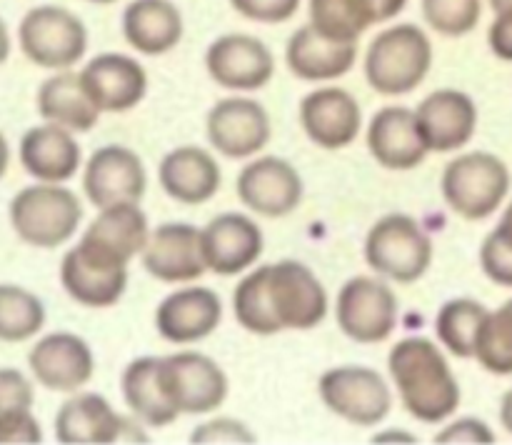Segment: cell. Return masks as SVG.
Here are the masks:
<instances>
[{
  "label": "cell",
  "mask_w": 512,
  "mask_h": 445,
  "mask_svg": "<svg viewBox=\"0 0 512 445\" xmlns=\"http://www.w3.org/2000/svg\"><path fill=\"white\" fill-rule=\"evenodd\" d=\"M388 370L403 408L423 423H440L460 408V385L438 343L423 335L398 340Z\"/></svg>",
  "instance_id": "6da1fadb"
},
{
  "label": "cell",
  "mask_w": 512,
  "mask_h": 445,
  "mask_svg": "<svg viewBox=\"0 0 512 445\" xmlns=\"http://www.w3.org/2000/svg\"><path fill=\"white\" fill-rule=\"evenodd\" d=\"M363 68L375 93L408 95L423 85L433 68V43L418 25H393L368 45Z\"/></svg>",
  "instance_id": "7a4b0ae2"
},
{
  "label": "cell",
  "mask_w": 512,
  "mask_h": 445,
  "mask_svg": "<svg viewBox=\"0 0 512 445\" xmlns=\"http://www.w3.org/2000/svg\"><path fill=\"white\" fill-rule=\"evenodd\" d=\"M510 168L488 150L455 155L443 170V198L455 215L485 220L503 208L510 193Z\"/></svg>",
  "instance_id": "3957f363"
},
{
  "label": "cell",
  "mask_w": 512,
  "mask_h": 445,
  "mask_svg": "<svg viewBox=\"0 0 512 445\" xmlns=\"http://www.w3.org/2000/svg\"><path fill=\"white\" fill-rule=\"evenodd\" d=\"M365 260L380 278L410 285L433 263V238L413 215L388 213L368 230Z\"/></svg>",
  "instance_id": "277c9868"
},
{
  "label": "cell",
  "mask_w": 512,
  "mask_h": 445,
  "mask_svg": "<svg viewBox=\"0 0 512 445\" xmlns=\"http://www.w3.org/2000/svg\"><path fill=\"white\" fill-rule=\"evenodd\" d=\"M83 220V205L73 190L60 183L23 188L10 200V225L33 248H58L68 243Z\"/></svg>",
  "instance_id": "5b68a950"
},
{
  "label": "cell",
  "mask_w": 512,
  "mask_h": 445,
  "mask_svg": "<svg viewBox=\"0 0 512 445\" xmlns=\"http://www.w3.org/2000/svg\"><path fill=\"white\" fill-rule=\"evenodd\" d=\"M20 50L30 63L45 70H70L88 50V28L60 5L28 10L18 28Z\"/></svg>",
  "instance_id": "8992f818"
},
{
  "label": "cell",
  "mask_w": 512,
  "mask_h": 445,
  "mask_svg": "<svg viewBox=\"0 0 512 445\" xmlns=\"http://www.w3.org/2000/svg\"><path fill=\"white\" fill-rule=\"evenodd\" d=\"M400 303L380 275H355L340 288L335 320L345 338L373 345L390 338L398 325Z\"/></svg>",
  "instance_id": "52a82bcc"
},
{
  "label": "cell",
  "mask_w": 512,
  "mask_h": 445,
  "mask_svg": "<svg viewBox=\"0 0 512 445\" xmlns=\"http://www.w3.org/2000/svg\"><path fill=\"white\" fill-rule=\"evenodd\" d=\"M158 378L180 415H205L228 398V375L213 358L193 350L160 358Z\"/></svg>",
  "instance_id": "ba28073f"
},
{
  "label": "cell",
  "mask_w": 512,
  "mask_h": 445,
  "mask_svg": "<svg viewBox=\"0 0 512 445\" xmlns=\"http://www.w3.org/2000/svg\"><path fill=\"white\" fill-rule=\"evenodd\" d=\"M318 393L338 418L353 425H378L393 408V393L383 375L365 365H340L320 375Z\"/></svg>",
  "instance_id": "9c48e42d"
},
{
  "label": "cell",
  "mask_w": 512,
  "mask_h": 445,
  "mask_svg": "<svg viewBox=\"0 0 512 445\" xmlns=\"http://www.w3.org/2000/svg\"><path fill=\"white\" fill-rule=\"evenodd\" d=\"M150 238V225L138 203H118L100 208L93 223L78 240L85 258L108 268H128L130 260L143 255Z\"/></svg>",
  "instance_id": "30bf717a"
},
{
  "label": "cell",
  "mask_w": 512,
  "mask_h": 445,
  "mask_svg": "<svg viewBox=\"0 0 512 445\" xmlns=\"http://www.w3.org/2000/svg\"><path fill=\"white\" fill-rule=\"evenodd\" d=\"M270 303L283 330H313L328 315V293L318 275L300 260L268 265Z\"/></svg>",
  "instance_id": "8fae6325"
},
{
  "label": "cell",
  "mask_w": 512,
  "mask_h": 445,
  "mask_svg": "<svg viewBox=\"0 0 512 445\" xmlns=\"http://www.w3.org/2000/svg\"><path fill=\"white\" fill-rule=\"evenodd\" d=\"M205 68L220 88L253 93L273 80L275 58L268 45L255 35L225 33L205 50Z\"/></svg>",
  "instance_id": "7c38bea8"
},
{
  "label": "cell",
  "mask_w": 512,
  "mask_h": 445,
  "mask_svg": "<svg viewBox=\"0 0 512 445\" xmlns=\"http://www.w3.org/2000/svg\"><path fill=\"white\" fill-rule=\"evenodd\" d=\"M205 130L210 145L225 158H253L270 143V115L258 100L235 95L210 108Z\"/></svg>",
  "instance_id": "4fadbf2b"
},
{
  "label": "cell",
  "mask_w": 512,
  "mask_h": 445,
  "mask_svg": "<svg viewBox=\"0 0 512 445\" xmlns=\"http://www.w3.org/2000/svg\"><path fill=\"white\" fill-rule=\"evenodd\" d=\"M148 188V173L135 150L105 145L95 150L83 170V190L95 208L118 203H140Z\"/></svg>",
  "instance_id": "5bb4252c"
},
{
  "label": "cell",
  "mask_w": 512,
  "mask_h": 445,
  "mask_svg": "<svg viewBox=\"0 0 512 445\" xmlns=\"http://www.w3.org/2000/svg\"><path fill=\"white\" fill-rule=\"evenodd\" d=\"M235 188L245 208L263 218H285L303 203V178L288 160L275 155L245 165Z\"/></svg>",
  "instance_id": "9a60e30c"
},
{
  "label": "cell",
  "mask_w": 512,
  "mask_h": 445,
  "mask_svg": "<svg viewBox=\"0 0 512 445\" xmlns=\"http://www.w3.org/2000/svg\"><path fill=\"white\" fill-rule=\"evenodd\" d=\"M415 120L430 153H458L478 130V105L463 90L443 88L423 98Z\"/></svg>",
  "instance_id": "2e32d148"
},
{
  "label": "cell",
  "mask_w": 512,
  "mask_h": 445,
  "mask_svg": "<svg viewBox=\"0 0 512 445\" xmlns=\"http://www.w3.org/2000/svg\"><path fill=\"white\" fill-rule=\"evenodd\" d=\"M28 365L43 388L53 393H75L93 378L95 358L90 345L80 335L58 330L43 335L33 345Z\"/></svg>",
  "instance_id": "e0dca14e"
},
{
  "label": "cell",
  "mask_w": 512,
  "mask_h": 445,
  "mask_svg": "<svg viewBox=\"0 0 512 445\" xmlns=\"http://www.w3.org/2000/svg\"><path fill=\"white\" fill-rule=\"evenodd\" d=\"M300 125L305 135L323 150L348 148L363 128L358 98L345 88H318L300 100Z\"/></svg>",
  "instance_id": "ac0fdd59"
},
{
  "label": "cell",
  "mask_w": 512,
  "mask_h": 445,
  "mask_svg": "<svg viewBox=\"0 0 512 445\" xmlns=\"http://www.w3.org/2000/svg\"><path fill=\"white\" fill-rule=\"evenodd\" d=\"M143 265L155 280L190 283L208 270L203 253V230L190 223H163L150 230Z\"/></svg>",
  "instance_id": "d6986e66"
},
{
  "label": "cell",
  "mask_w": 512,
  "mask_h": 445,
  "mask_svg": "<svg viewBox=\"0 0 512 445\" xmlns=\"http://www.w3.org/2000/svg\"><path fill=\"white\" fill-rule=\"evenodd\" d=\"M133 433L145 440L123 415L115 413L108 398L98 393H75L55 415V438L65 445H110Z\"/></svg>",
  "instance_id": "ffe728a7"
},
{
  "label": "cell",
  "mask_w": 512,
  "mask_h": 445,
  "mask_svg": "<svg viewBox=\"0 0 512 445\" xmlns=\"http://www.w3.org/2000/svg\"><path fill=\"white\" fill-rule=\"evenodd\" d=\"M83 88L100 113H128L148 93V75L135 58L100 53L80 70Z\"/></svg>",
  "instance_id": "44dd1931"
},
{
  "label": "cell",
  "mask_w": 512,
  "mask_h": 445,
  "mask_svg": "<svg viewBox=\"0 0 512 445\" xmlns=\"http://www.w3.org/2000/svg\"><path fill=\"white\" fill-rule=\"evenodd\" d=\"M223 320L218 293L200 285H188L170 293L155 310V330L168 343L188 345L208 338Z\"/></svg>",
  "instance_id": "7402d4cb"
},
{
  "label": "cell",
  "mask_w": 512,
  "mask_h": 445,
  "mask_svg": "<svg viewBox=\"0 0 512 445\" xmlns=\"http://www.w3.org/2000/svg\"><path fill=\"white\" fill-rule=\"evenodd\" d=\"M263 230L243 213H223L203 228V253L208 270L238 275L253 268L263 255Z\"/></svg>",
  "instance_id": "603a6c76"
},
{
  "label": "cell",
  "mask_w": 512,
  "mask_h": 445,
  "mask_svg": "<svg viewBox=\"0 0 512 445\" xmlns=\"http://www.w3.org/2000/svg\"><path fill=\"white\" fill-rule=\"evenodd\" d=\"M368 148L383 168L395 173L418 168L430 153L418 130L415 110L403 105H388L373 115L368 125Z\"/></svg>",
  "instance_id": "cb8c5ba5"
},
{
  "label": "cell",
  "mask_w": 512,
  "mask_h": 445,
  "mask_svg": "<svg viewBox=\"0 0 512 445\" xmlns=\"http://www.w3.org/2000/svg\"><path fill=\"white\" fill-rule=\"evenodd\" d=\"M358 60V43H340L320 35L313 25H303L285 45V63L300 80H335L353 70Z\"/></svg>",
  "instance_id": "d4e9b609"
},
{
  "label": "cell",
  "mask_w": 512,
  "mask_h": 445,
  "mask_svg": "<svg viewBox=\"0 0 512 445\" xmlns=\"http://www.w3.org/2000/svg\"><path fill=\"white\" fill-rule=\"evenodd\" d=\"M158 180L160 188L178 203L203 205L220 190L223 173L208 150L183 145L160 160Z\"/></svg>",
  "instance_id": "484cf974"
},
{
  "label": "cell",
  "mask_w": 512,
  "mask_h": 445,
  "mask_svg": "<svg viewBox=\"0 0 512 445\" xmlns=\"http://www.w3.org/2000/svg\"><path fill=\"white\" fill-rule=\"evenodd\" d=\"M80 160L78 140L63 125H38L20 140V163L40 183H65L78 173Z\"/></svg>",
  "instance_id": "4316f807"
},
{
  "label": "cell",
  "mask_w": 512,
  "mask_h": 445,
  "mask_svg": "<svg viewBox=\"0 0 512 445\" xmlns=\"http://www.w3.org/2000/svg\"><path fill=\"white\" fill-rule=\"evenodd\" d=\"M183 15L173 0H133L123 10V35L140 55H165L183 40Z\"/></svg>",
  "instance_id": "83f0119b"
},
{
  "label": "cell",
  "mask_w": 512,
  "mask_h": 445,
  "mask_svg": "<svg viewBox=\"0 0 512 445\" xmlns=\"http://www.w3.org/2000/svg\"><path fill=\"white\" fill-rule=\"evenodd\" d=\"M60 283L75 303L85 308H110L128 288V268H108L70 248L60 263Z\"/></svg>",
  "instance_id": "f1b7e54d"
},
{
  "label": "cell",
  "mask_w": 512,
  "mask_h": 445,
  "mask_svg": "<svg viewBox=\"0 0 512 445\" xmlns=\"http://www.w3.org/2000/svg\"><path fill=\"white\" fill-rule=\"evenodd\" d=\"M38 113L43 115L45 123L63 125L73 133H88L103 115L83 88L80 73L73 70H58L40 85Z\"/></svg>",
  "instance_id": "f546056e"
},
{
  "label": "cell",
  "mask_w": 512,
  "mask_h": 445,
  "mask_svg": "<svg viewBox=\"0 0 512 445\" xmlns=\"http://www.w3.org/2000/svg\"><path fill=\"white\" fill-rule=\"evenodd\" d=\"M158 365L160 358H150V355L130 360L128 368L123 370V378H120V390H123L125 405L140 423L165 428L180 413L173 408L163 385H160Z\"/></svg>",
  "instance_id": "4dcf8cb0"
},
{
  "label": "cell",
  "mask_w": 512,
  "mask_h": 445,
  "mask_svg": "<svg viewBox=\"0 0 512 445\" xmlns=\"http://www.w3.org/2000/svg\"><path fill=\"white\" fill-rule=\"evenodd\" d=\"M35 393L15 368H0V445H33L43 440L33 415Z\"/></svg>",
  "instance_id": "1f68e13d"
},
{
  "label": "cell",
  "mask_w": 512,
  "mask_h": 445,
  "mask_svg": "<svg viewBox=\"0 0 512 445\" xmlns=\"http://www.w3.org/2000/svg\"><path fill=\"white\" fill-rule=\"evenodd\" d=\"M308 23L320 35L340 43H358L378 20L375 0H308Z\"/></svg>",
  "instance_id": "d6a6232c"
},
{
  "label": "cell",
  "mask_w": 512,
  "mask_h": 445,
  "mask_svg": "<svg viewBox=\"0 0 512 445\" xmlns=\"http://www.w3.org/2000/svg\"><path fill=\"white\" fill-rule=\"evenodd\" d=\"M488 308L473 298H453L435 315V335L455 358H473L475 340Z\"/></svg>",
  "instance_id": "836d02e7"
},
{
  "label": "cell",
  "mask_w": 512,
  "mask_h": 445,
  "mask_svg": "<svg viewBox=\"0 0 512 445\" xmlns=\"http://www.w3.org/2000/svg\"><path fill=\"white\" fill-rule=\"evenodd\" d=\"M235 320L253 335H278L283 333L268 288V265L243 275L238 288L233 290Z\"/></svg>",
  "instance_id": "e575fe53"
},
{
  "label": "cell",
  "mask_w": 512,
  "mask_h": 445,
  "mask_svg": "<svg viewBox=\"0 0 512 445\" xmlns=\"http://www.w3.org/2000/svg\"><path fill=\"white\" fill-rule=\"evenodd\" d=\"M45 305L20 285L0 283V340L23 343L43 330Z\"/></svg>",
  "instance_id": "d590c367"
},
{
  "label": "cell",
  "mask_w": 512,
  "mask_h": 445,
  "mask_svg": "<svg viewBox=\"0 0 512 445\" xmlns=\"http://www.w3.org/2000/svg\"><path fill=\"white\" fill-rule=\"evenodd\" d=\"M473 358L493 375H512V305L488 310L475 340Z\"/></svg>",
  "instance_id": "8d00e7d4"
},
{
  "label": "cell",
  "mask_w": 512,
  "mask_h": 445,
  "mask_svg": "<svg viewBox=\"0 0 512 445\" xmlns=\"http://www.w3.org/2000/svg\"><path fill=\"white\" fill-rule=\"evenodd\" d=\"M423 18L443 38H463L478 28L483 0H420Z\"/></svg>",
  "instance_id": "74e56055"
},
{
  "label": "cell",
  "mask_w": 512,
  "mask_h": 445,
  "mask_svg": "<svg viewBox=\"0 0 512 445\" xmlns=\"http://www.w3.org/2000/svg\"><path fill=\"white\" fill-rule=\"evenodd\" d=\"M480 268L495 285L512 288V248L495 230L480 245Z\"/></svg>",
  "instance_id": "f35d334b"
},
{
  "label": "cell",
  "mask_w": 512,
  "mask_h": 445,
  "mask_svg": "<svg viewBox=\"0 0 512 445\" xmlns=\"http://www.w3.org/2000/svg\"><path fill=\"white\" fill-rule=\"evenodd\" d=\"M235 13L253 23H285L293 18L300 8V0H230Z\"/></svg>",
  "instance_id": "ab89813d"
},
{
  "label": "cell",
  "mask_w": 512,
  "mask_h": 445,
  "mask_svg": "<svg viewBox=\"0 0 512 445\" xmlns=\"http://www.w3.org/2000/svg\"><path fill=\"white\" fill-rule=\"evenodd\" d=\"M193 443H253V435L243 423L233 418L208 420L193 430Z\"/></svg>",
  "instance_id": "60d3db41"
},
{
  "label": "cell",
  "mask_w": 512,
  "mask_h": 445,
  "mask_svg": "<svg viewBox=\"0 0 512 445\" xmlns=\"http://www.w3.org/2000/svg\"><path fill=\"white\" fill-rule=\"evenodd\" d=\"M435 443H495V433L478 418H460L435 435Z\"/></svg>",
  "instance_id": "b9f144b4"
},
{
  "label": "cell",
  "mask_w": 512,
  "mask_h": 445,
  "mask_svg": "<svg viewBox=\"0 0 512 445\" xmlns=\"http://www.w3.org/2000/svg\"><path fill=\"white\" fill-rule=\"evenodd\" d=\"M488 45L495 58L512 63V8L498 10L488 30Z\"/></svg>",
  "instance_id": "7bdbcfd3"
},
{
  "label": "cell",
  "mask_w": 512,
  "mask_h": 445,
  "mask_svg": "<svg viewBox=\"0 0 512 445\" xmlns=\"http://www.w3.org/2000/svg\"><path fill=\"white\" fill-rule=\"evenodd\" d=\"M375 5H378V20L385 23V20H393L395 15L403 13L408 0H375Z\"/></svg>",
  "instance_id": "ee69618b"
},
{
  "label": "cell",
  "mask_w": 512,
  "mask_h": 445,
  "mask_svg": "<svg viewBox=\"0 0 512 445\" xmlns=\"http://www.w3.org/2000/svg\"><path fill=\"white\" fill-rule=\"evenodd\" d=\"M495 233H498L500 238H503L512 248V200L508 203V208L503 210V215H500V223L498 228H495Z\"/></svg>",
  "instance_id": "f6af8a7d"
},
{
  "label": "cell",
  "mask_w": 512,
  "mask_h": 445,
  "mask_svg": "<svg viewBox=\"0 0 512 445\" xmlns=\"http://www.w3.org/2000/svg\"><path fill=\"white\" fill-rule=\"evenodd\" d=\"M500 423L512 435V388L500 400Z\"/></svg>",
  "instance_id": "bcb514c9"
},
{
  "label": "cell",
  "mask_w": 512,
  "mask_h": 445,
  "mask_svg": "<svg viewBox=\"0 0 512 445\" xmlns=\"http://www.w3.org/2000/svg\"><path fill=\"white\" fill-rule=\"evenodd\" d=\"M10 55V33H8V25H5V20L0 18V65L8 60Z\"/></svg>",
  "instance_id": "7dc6e473"
},
{
  "label": "cell",
  "mask_w": 512,
  "mask_h": 445,
  "mask_svg": "<svg viewBox=\"0 0 512 445\" xmlns=\"http://www.w3.org/2000/svg\"><path fill=\"white\" fill-rule=\"evenodd\" d=\"M8 165H10V148H8V140H5V135L0 133V178L5 175Z\"/></svg>",
  "instance_id": "c3c4849f"
},
{
  "label": "cell",
  "mask_w": 512,
  "mask_h": 445,
  "mask_svg": "<svg viewBox=\"0 0 512 445\" xmlns=\"http://www.w3.org/2000/svg\"><path fill=\"white\" fill-rule=\"evenodd\" d=\"M490 8L498 13V10H505V8H512V0H488Z\"/></svg>",
  "instance_id": "681fc988"
},
{
  "label": "cell",
  "mask_w": 512,
  "mask_h": 445,
  "mask_svg": "<svg viewBox=\"0 0 512 445\" xmlns=\"http://www.w3.org/2000/svg\"><path fill=\"white\" fill-rule=\"evenodd\" d=\"M88 3H95V5H110V3H115V0H88Z\"/></svg>",
  "instance_id": "f907efd6"
},
{
  "label": "cell",
  "mask_w": 512,
  "mask_h": 445,
  "mask_svg": "<svg viewBox=\"0 0 512 445\" xmlns=\"http://www.w3.org/2000/svg\"><path fill=\"white\" fill-rule=\"evenodd\" d=\"M508 303H510V305H512V298H510V300H508Z\"/></svg>",
  "instance_id": "816d5d0a"
}]
</instances>
